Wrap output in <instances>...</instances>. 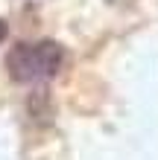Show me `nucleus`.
Wrapping results in <instances>:
<instances>
[{"mask_svg": "<svg viewBox=\"0 0 158 160\" xmlns=\"http://www.w3.org/2000/svg\"><path fill=\"white\" fill-rule=\"evenodd\" d=\"M64 47L59 41H21L6 52V73L15 82L30 84L38 79H53L64 67Z\"/></svg>", "mask_w": 158, "mask_h": 160, "instance_id": "f257e3e1", "label": "nucleus"}, {"mask_svg": "<svg viewBox=\"0 0 158 160\" xmlns=\"http://www.w3.org/2000/svg\"><path fill=\"white\" fill-rule=\"evenodd\" d=\"M26 108H30V117H32V119H47V117H53L50 90H47V88L35 90L32 96H30V102H26Z\"/></svg>", "mask_w": 158, "mask_h": 160, "instance_id": "f03ea898", "label": "nucleus"}, {"mask_svg": "<svg viewBox=\"0 0 158 160\" xmlns=\"http://www.w3.org/2000/svg\"><path fill=\"white\" fill-rule=\"evenodd\" d=\"M6 38H9V23L3 21V18H0V44H3Z\"/></svg>", "mask_w": 158, "mask_h": 160, "instance_id": "7ed1b4c3", "label": "nucleus"}]
</instances>
